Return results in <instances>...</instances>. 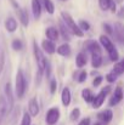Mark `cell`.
Returning a JSON list of instances; mask_svg holds the SVG:
<instances>
[{
	"mask_svg": "<svg viewBox=\"0 0 124 125\" xmlns=\"http://www.w3.org/2000/svg\"><path fill=\"white\" fill-rule=\"evenodd\" d=\"M100 42H101V45L105 47V50L108 52L111 61L116 62V61L118 60L119 55H118V51H117L114 44L111 42V39H110L107 35H101V37H100Z\"/></svg>",
	"mask_w": 124,
	"mask_h": 125,
	"instance_id": "6da1fadb",
	"label": "cell"
},
{
	"mask_svg": "<svg viewBox=\"0 0 124 125\" xmlns=\"http://www.w3.org/2000/svg\"><path fill=\"white\" fill-rule=\"evenodd\" d=\"M61 16H62V20L65 21L66 26L69 28V31H71L73 34H76L77 37L82 38L83 34H84V32L80 29V27L74 22V20L72 18V16H71L69 13H67V12H62V13H61Z\"/></svg>",
	"mask_w": 124,
	"mask_h": 125,
	"instance_id": "7a4b0ae2",
	"label": "cell"
},
{
	"mask_svg": "<svg viewBox=\"0 0 124 125\" xmlns=\"http://www.w3.org/2000/svg\"><path fill=\"white\" fill-rule=\"evenodd\" d=\"M27 90V82L23 75V72L18 69L17 75H16V95L18 98H22L24 96V92Z\"/></svg>",
	"mask_w": 124,
	"mask_h": 125,
	"instance_id": "3957f363",
	"label": "cell"
},
{
	"mask_svg": "<svg viewBox=\"0 0 124 125\" xmlns=\"http://www.w3.org/2000/svg\"><path fill=\"white\" fill-rule=\"evenodd\" d=\"M33 50H34V56H35V61H37V64H38V69H39V72L44 73L45 72V66H46V58L44 57L40 47L37 45L35 42H34V45H33Z\"/></svg>",
	"mask_w": 124,
	"mask_h": 125,
	"instance_id": "277c9868",
	"label": "cell"
},
{
	"mask_svg": "<svg viewBox=\"0 0 124 125\" xmlns=\"http://www.w3.org/2000/svg\"><path fill=\"white\" fill-rule=\"evenodd\" d=\"M110 92H111V86L103 87V89L100 91V94L94 97V100H92V102H91V103H92V107H94V108H100V107L102 106V103L105 102L106 96H107Z\"/></svg>",
	"mask_w": 124,
	"mask_h": 125,
	"instance_id": "5b68a950",
	"label": "cell"
},
{
	"mask_svg": "<svg viewBox=\"0 0 124 125\" xmlns=\"http://www.w3.org/2000/svg\"><path fill=\"white\" fill-rule=\"evenodd\" d=\"M58 118H60V109L57 107H52V108H50L47 111L45 120H46L47 125H54L57 123Z\"/></svg>",
	"mask_w": 124,
	"mask_h": 125,
	"instance_id": "8992f818",
	"label": "cell"
},
{
	"mask_svg": "<svg viewBox=\"0 0 124 125\" xmlns=\"http://www.w3.org/2000/svg\"><path fill=\"white\" fill-rule=\"evenodd\" d=\"M122 100H123V90H122V87H121V86H117V87H116V90H114L113 96H112V97H111V100H110V106H111V107L117 106Z\"/></svg>",
	"mask_w": 124,
	"mask_h": 125,
	"instance_id": "52a82bcc",
	"label": "cell"
},
{
	"mask_svg": "<svg viewBox=\"0 0 124 125\" xmlns=\"http://www.w3.org/2000/svg\"><path fill=\"white\" fill-rule=\"evenodd\" d=\"M28 113L31 114V117H37L39 114V104H38V100L37 97H33L29 100L28 103Z\"/></svg>",
	"mask_w": 124,
	"mask_h": 125,
	"instance_id": "ba28073f",
	"label": "cell"
},
{
	"mask_svg": "<svg viewBox=\"0 0 124 125\" xmlns=\"http://www.w3.org/2000/svg\"><path fill=\"white\" fill-rule=\"evenodd\" d=\"M5 98H6V102H7V109H9V112H11L12 107H13V95H12L11 85L9 83L5 86Z\"/></svg>",
	"mask_w": 124,
	"mask_h": 125,
	"instance_id": "9c48e42d",
	"label": "cell"
},
{
	"mask_svg": "<svg viewBox=\"0 0 124 125\" xmlns=\"http://www.w3.org/2000/svg\"><path fill=\"white\" fill-rule=\"evenodd\" d=\"M97 117H99V119H100V122H101L102 124L108 125L111 123L112 118H113V113H112L111 109H106V111H103V112H100Z\"/></svg>",
	"mask_w": 124,
	"mask_h": 125,
	"instance_id": "30bf717a",
	"label": "cell"
},
{
	"mask_svg": "<svg viewBox=\"0 0 124 125\" xmlns=\"http://www.w3.org/2000/svg\"><path fill=\"white\" fill-rule=\"evenodd\" d=\"M84 47L90 52V53H95V52H101V46L99 45V42L96 40H88L84 44Z\"/></svg>",
	"mask_w": 124,
	"mask_h": 125,
	"instance_id": "8fae6325",
	"label": "cell"
},
{
	"mask_svg": "<svg viewBox=\"0 0 124 125\" xmlns=\"http://www.w3.org/2000/svg\"><path fill=\"white\" fill-rule=\"evenodd\" d=\"M99 6L103 11H107V10H111L112 12L116 11V2H114V0H99Z\"/></svg>",
	"mask_w": 124,
	"mask_h": 125,
	"instance_id": "7c38bea8",
	"label": "cell"
},
{
	"mask_svg": "<svg viewBox=\"0 0 124 125\" xmlns=\"http://www.w3.org/2000/svg\"><path fill=\"white\" fill-rule=\"evenodd\" d=\"M9 113V109H7V102H6V98L4 95H0V124L2 122V119L5 118V115Z\"/></svg>",
	"mask_w": 124,
	"mask_h": 125,
	"instance_id": "4fadbf2b",
	"label": "cell"
},
{
	"mask_svg": "<svg viewBox=\"0 0 124 125\" xmlns=\"http://www.w3.org/2000/svg\"><path fill=\"white\" fill-rule=\"evenodd\" d=\"M41 46H43L44 51H46V52H47V53H50V55H52V53L56 51L55 44H54L52 40H50V39H45V40H43Z\"/></svg>",
	"mask_w": 124,
	"mask_h": 125,
	"instance_id": "5bb4252c",
	"label": "cell"
},
{
	"mask_svg": "<svg viewBox=\"0 0 124 125\" xmlns=\"http://www.w3.org/2000/svg\"><path fill=\"white\" fill-rule=\"evenodd\" d=\"M41 2L40 0H32V11H33V15L35 17V20H38L41 15Z\"/></svg>",
	"mask_w": 124,
	"mask_h": 125,
	"instance_id": "9a60e30c",
	"label": "cell"
},
{
	"mask_svg": "<svg viewBox=\"0 0 124 125\" xmlns=\"http://www.w3.org/2000/svg\"><path fill=\"white\" fill-rule=\"evenodd\" d=\"M5 28H6L7 32L13 33V32L17 29V22H16V20H15L13 17L6 18V21H5Z\"/></svg>",
	"mask_w": 124,
	"mask_h": 125,
	"instance_id": "2e32d148",
	"label": "cell"
},
{
	"mask_svg": "<svg viewBox=\"0 0 124 125\" xmlns=\"http://www.w3.org/2000/svg\"><path fill=\"white\" fill-rule=\"evenodd\" d=\"M61 100H62V104L65 107L69 106L71 103V90L68 87H65L62 90V95H61Z\"/></svg>",
	"mask_w": 124,
	"mask_h": 125,
	"instance_id": "e0dca14e",
	"label": "cell"
},
{
	"mask_svg": "<svg viewBox=\"0 0 124 125\" xmlns=\"http://www.w3.org/2000/svg\"><path fill=\"white\" fill-rule=\"evenodd\" d=\"M45 34H46V38L50 39V40H52V42H55V40L58 39V31L55 27H49L46 29Z\"/></svg>",
	"mask_w": 124,
	"mask_h": 125,
	"instance_id": "ac0fdd59",
	"label": "cell"
},
{
	"mask_svg": "<svg viewBox=\"0 0 124 125\" xmlns=\"http://www.w3.org/2000/svg\"><path fill=\"white\" fill-rule=\"evenodd\" d=\"M92 57H91V64L94 68H99L101 64H102V56H101V52H95V53H91Z\"/></svg>",
	"mask_w": 124,
	"mask_h": 125,
	"instance_id": "d6986e66",
	"label": "cell"
},
{
	"mask_svg": "<svg viewBox=\"0 0 124 125\" xmlns=\"http://www.w3.org/2000/svg\"><path fill=\"white\" fill-rule=\"evenodd\" d=\"M18 16H20V20H21L22 24L27 27V26H28V23H29V16H28L27 10H24V9L18 10Z\"/></svg>",
	"mask_w": 124,
	"mask_h": 125,
	"instance_id": "ffe728a7",
	"label": "cell"
},
{
	"mask_svg": "<svg viewBox=\"0 0 124 125\" xmlns=\"http://www.w3.org/2000/svg\"><path fill=\"white\" fill-rule=\"evenodd\" d=\"M57 52L61 56H69L71 55V47H69L68 44H62L61 46H58Z\"/></svg>",
	"mask_w": 124,
	"mask_h": 125,
	"instance_id": "44dd1931",
	"label": "cell"
},
{
	"mask_svg": "<svg viewBox=\"0 0 124 125\" xmlns=\"http://www.w3.org/2000/svg\"><path fill=\"white\" fill-rule=\"evenodd\" d=\"M40 2L41 5L44 6V9L46 10V12H49V13H54L55 12V6H54V2L51 0H41Z\"/></svg>",
	"mask_w": 124,
	"mask_h": 125,
	"instance_id": "7402d4cb",
	"label": "cell"
},
{
	"mask_svg": "<svg viewBox=\"0 0 124 125\" xmlns=\"http://www.w3.org/2000/svg\"><path fill=\"white\" fill-rule=\"evenodd\" d=\"M112 72H113L114 74H117V75L123 74L124 73V60H122L121 62H118V63H116V64L113 66Z\"/></svg>",
	"mask_w": 124,
	"mask_h": 125,
	"instance_id": "603a6c76",
	"label": "cell"
},
{
	"mask_svg": "<svg viewBox=\"0 0 124 125\" xmlns=\"http://www.w3.org/2000/svg\"><path fill=\"white\" fill-rule=\"evenodd\" d=\"M68 29H69V28L66 26V23L60 22V31H61V33H62V37H63L66 40H71V35H69Z\"/></svg>",
	"mask_w": 124,
	"mask_h": 125,
	"instance_id": "cb8c5ba5",
	"label": "cell"
},
{
	"mask_svg": "<svg viewBox=\"0 0 124 125\" xmlns=\"http://www.w3.org/2000/svg\"><path fill=\"white\" fill-rule=\"evenodd\" d=\"M76 63H77V67H79V68H82V67H84L86 64V56L83 52L78 53V56L76 58Z\"/></svg>",
	"mask_w": 124,
	"mask_h": 125,
	"instance_id": "d4e9b609",
	"label": "cell"
},
{
	"mask_svg": "<svg viewBox=\"0 0 124 125\" xmlns=\"http://www.w3.org/2000/svg\"><path fill=\"white\" fill-rule=\"evenodd\" d=\"M82 96H83V98H84L86 102H89V103H91L92 100H94V97H95V96L92 95V92H91L89 89H84V90H83Z\"/></svg>",
	"mask_w": 124,
	"mask_h": 125,
	"instance_id": "484cf974",
	"label": "cell"
},
{
	"mask_svg": "<svg viewBox=\"0 0 124 125\" xmlns=\"http://www.w3.org/2000/svg\"><path fill=\"white\" fill-rule=\"evenodd\" d=\"M79 115H80V109H79V108H73V111L71 112L69 118H71L72 122H76V120L79 118Z\"/></svg>",
	"mask_w": 124,
	"mask_h": 125,
	"instance_id": "4316f807",
	"label": "cell"
},
{
	"mask_svg": "<svg viewBox=\"0 0 124 125\" xmlns=\"http://www.w3.org/2000/svg\"><path fill=\"white\" fill-rule=\"evenodd\" d=\"M22 47H23V44H22V42H21L20 39H15V40L12 42V49H13V50L20 51V50H22Z\"/></svg>",
	"mask_w": 124,
	"mask_h": 125,
	"instance_id": "83f0119b",
	"label": "cell"
},
{
	"mask_svg": "<svg viewBox=\"0 0 124 125\" xmlns=\"http://www.w3.org/2000/svg\"><path fill=\"white\" fill-rule=\"evenodd\" d=\"M78 26L80 27V29H82L83 32H86V31L90 29V24H89V22H86V21H84V20H82V21L79 22Z\"/></svg>",
	"mask_w": 124,
	"mask_h": 125,
	"instance_id": "f1b7e54d",
	"label": "cell"
},
{
	"mask_svg": "<svg viewBox=\"0 0 124 125\" xmlns=\"http://www.w3.org/2000/svg\"><path fill=\"white\" fill-rule=\"evenodd\" d=\"M21 125H31V114L29 113H24L23 114Z\"/></svg>",
	"mask_w": 124,
	"mask_h": 125,
	"instance_id": "f546056e",
	"label": "cell"
},
{
	"mask_svg": "<svg viewBox=\"0 0 124 125\" xmlns=\"http://www.w3.org/2000/svg\"><path fill=\"white\" fill-rule=\"evenodd\" d=\"M117 74H114L113 72H111V73H108L107 75H106V79H107V82L108 83H114L116 82V79H117Z\"/></svg>",
	"mask_w": 124,
	"mask_h": 125,
	"instance_id": "4dcf8cb0",
	"label": "cell"
},
{
	"mask_svg": "<svg viewBox=\"0 0 124 125\" xmlns=\"http://www.w3.org/2000/svg\"><path fill=\"white\" fill-rule=\"evenodd\" d=\"M4 63H5V55H4V51H2V49L0 47V74H1V72H2Z\"/></svg>",
	"mask_w": 124,
	"mask_h": 125,
	"instance_id": "1f68e13d",
	"label": "cell"
},
{
	"mask_svg": "<svg viewBox=\"0 0 124 125\" xmlns=\"http://www.w3.org/2000/svg\"><path fill=\"white\" fill-rule=\"evenodd\" d=\"M50 90H51V94H55L56 90H57V82L56 79H52L51 83H50Z\"/></svg>",
	"mask_w": 124,
	"mask_h": 125,
	"instance_id": "d6a6232c",
	"label": "cell"
},
{
	"mask_svg": "<svg viewBox=\"0 0 124 125\" xmlns=\"http://www.w3.org/2000/svg\"><path fill=\"white\" fill-rule=\"evenodd\" d=\"M102 82V77H96L95 79H94V82H92V85L94 86H99L100 84Z\"/></svg>",
	"mask_w": 124,
	"mask_h": 125,
	"instance_id": "836d02e7",
	"label": "cell"
},
{
	"mask_svg": "<svg viewBox=\"0 0 124 125\" xmlns=\"http://www.w3.org/2000/svg\"><path fill=\"white\" fill-rule=\"evenodd\" d=\"M86 77H88V74H86V72H80V74H79V78H78V80L83 83L85 79H86Z\"/></svg>",
	"mask_w": 124,
	"mask_h": 125,
	"instance_id": "e575fe53",
	"label": "cell"
},
{
	"mask_svg": "<svg viewBox=\"0 0 124 125\" xmlns=\"http://www.w3.org/2000/svg\"><path fill=\"white\" fill-rule=\"evenodd\" d=\"M103 29L107 32V34H112V33H113V29H112L108 24H103Z\"/></svg>",
	"mask_w": 124,
	"mask_h": 125,
	"instance_id": "d590c367",
	"label": "cell"
},
{
	"mask_svg": "<svg viewBox=\"0 0 124 125\" xmlns=\"http://www.w3.org/2000/svg\"><path fill=\"white\" fill-rule=\"evenodd\" d=\"M78 125H90V118H84Z\"/></svg>",
	"mask_w": 124,
	"mask_h": 125,
	"instance_id": "8d00e7d4",
	"label": "cell"
},
{
	"mask_svg": "<svg viewBox=\"0 0 124 125\" xmlns=\"http://www.w3.org/2000/svg\"><path fill=\"white\" fill-rule=\"evenodd\" d=\"M118 17L119 18H124V6H122L121 10L118 11Z\"/></svg>",
	"mask_w": 124,
	"mask_h": 125,
	"instance_id": "74e56055",
	"label": "cell"
},
{
	"mask_svg": "<svg viewBox=\"0 0 124 125\" xmlns=\"http://www.w3.org/2000/svg\"><path fill=\"white\" fill-rule=\"evenodd\" d=\"M124 0H116V2H118V4H122Z\"/></svg>",
	"mask_w": 124,
	"mask_h": 125,
	"instance_id": "f35d334b",
	"label": "cell"
},
{
	"mask_svg": "<svg viewBox=\"0 0 124 125\" xmlns=\"http://www.w3.org/2000/svg\"><path fill=\"white\" fill-rule=\"evenodd\" d=\"M94 125H103V124H102V123L100 122V123H95V124H94Z\"/></svg>",
	"mask_w": 124,
	"mask_h": 125,
	"instance_id": "ab89813d",
	"label": "cell"
},
{
	"mask_svg": "<svg viewBox=\"0 0 124 125\" xmlns=\"http://www.w3.org/2000/svg\"><path fill=\"white\" fill-rule=\"evenodd\" d=\"M62 1H66V0H62Z\"/></svg>",
	"mask_w": 124,
	"mask_h": 125,
	"instance_id": "60d3db41",
	"label": "cell"
}]
</instances>
